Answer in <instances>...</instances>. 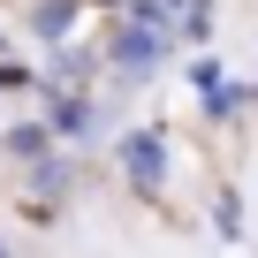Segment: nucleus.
Masks as SVG:
<instances>
[{
  "instance_id": "nucleus-1",
  "label": "nucleus",
  "mask_w": 258,
  "mask_h": 258,
  "mask_svg": "<svg viewBox=\"0 0 258 258\" xmlns=\"http://www.w3.org/2000/svg\"><path fill=\"white\" fill-rule=\"evenodd\" d=\"M129 175H137L145 190L160 182V145H152V137H129Z\"/></svg>"
}]
</instances>
